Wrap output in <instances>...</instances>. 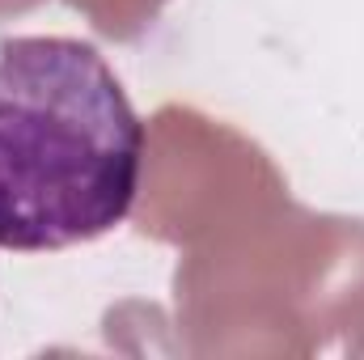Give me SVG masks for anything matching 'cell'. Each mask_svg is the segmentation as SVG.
I'll return each mask as SVG.
<instances>
[{
    "label": "cell",
    "mask_w": 364,
    "mask_h": 360,
    "mask_svg": "<svg viewBox=\"0 0 364 360\" xmlns=\"http://www.w3.org/2000/svg\"><path fill=\"white\" fill-rule=\"evenodd\" d=\"M140 170L144 123L93 43H0V250L43 255L110 233Z\"/></svg>",
    "instance_id": "6da1fadb"
}]
</instances>
